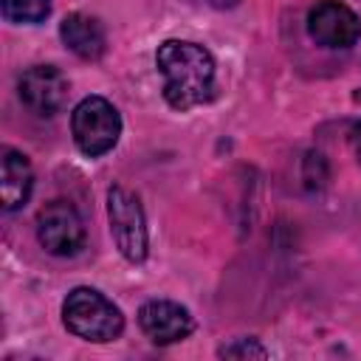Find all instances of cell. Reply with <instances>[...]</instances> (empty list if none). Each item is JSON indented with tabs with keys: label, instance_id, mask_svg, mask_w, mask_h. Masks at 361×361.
Returning a JSON list of instances; mask_svg holds the SVG:
<instances>
[{
	"label": "cell",
	"instance_id": "cell-6",
	"mask_svg": "<svg viewBox=\"0 0 361 361\" xmlns=\"http://www.w3.org/2000/svg\"><path fill=\"white\" fill-rule=\"evenodd\" d=\"M307 34L322 48H353L361 39V20L341 0H319L307 11Z\"/></svg>",
	"mask_w": 361,
	"mask_h": 361
},
{
	"label": "cell",
	"instance_id": "cell-14",
	"mask_svg": "<svg viewBox=\"0 0 361 361\" xmlns=\"http://www.w3.org/2000/svg\"><path fill=\"white\" fill-rule=\"evenodd\" d=\"M350 149H353V155L361 161V121H355V124L350 127Z\"/></svg>",
	"mask_w": 361,
	"mask_h": 361
},
{
	"label": "cell",
	"instance_id": "cell-11",
	"mask_svg": "<svg viewBox=\"0 0 361 361\" xmlns=\"http://www.w3.org/2000/svg\"><path fill=\"white\" fill-rule=\"evenodd\" d=\"M3 6V17L8 23H25V25H37L51 14V0H0Z\"/></svg>",
	"mask_w": 361,
	"mask_h": 361
},
{
	"label": "cell",
	"instance_id": "cell-15",
	"mask_svg": "<svg viewBox=\"0 0 361 361\" xmlns=\"http://www.w3.org/2000/svg\"><path fill=\"white\" fill-rule=\"evenodd\" d=\"M209 6H214V8H234L240 0H206Z\"/></svg>",
	"mask_w": 361,
	"mask_h": 361
},
{
	"label": "cell",
	"instance_id": "cell-10",
	"mask_svg": "<svg viewBox=\"0 0 361 361\" xmlns=\"http://www.w3.org/2000/svg\"><path fill=\"white\" fill-rule=\"evenodd\" d=\"M3 180H0V200L6 212H14L20 206L28 203L31 189H34V169L28 164V158L20 149L3 147Z\"/></svg>",
	"mask_w": 361,
	"mask_h": 361
},
{
	"label": "cell",
	"instance_id": "cell-13",
	"mask_svg": "<svg viewBox=\"0 0 361 361\" xmlns=\"http://www.w3.org/2000/svg\"><path fill=\"white\" fill-rule=\"evenodd\" d=\"M220 358H268V350L257 338H234L217 350Z\"/></svg>",
	"mask_w": 361,
	"mask_h": 361
},
{
	"label": "cell",
	"instance_id": "cell-12",
	"mask_svg": "<svg viewBox=\"0 0 361 361\" xmlns=\"http://www.w3.org/2000/svg\"><path fill=\"white\" fill-rule=\"evenodd\" d=\"M330 178V169H327V161L322 152H307L305 155V169H302V180L310 192H319Z\"/></svg>",
	"mask_w": 361,
	"mask_h": 361
},
{
	"label": "cell",
	"instance_id": "cell-8",
	"mask_svg": "<svg viewBox=\"0 0 361 361\" xmlns=\"http://www.w3.org/2000/svg\"><path fill=\"white\" fill-rule=\"evenodd\" d=\"M138 327L155 344H175L195 330L192 313L169 299H149L138 307Z\"/></svg>",
	"mask_w": 361,
	"mask_h": 361
},
{
	"label": "cell",
	"instance_id": "cell-4",
	"mask_svg": "<svg viewBox=\"0 0 361 361\" xmlns=\"http://www.w3.org/2000/svg\"><path fill=\"white\" fill-rule=\"evenodd\" d=\"M107 220L110 234L118 248V254L127 262H144L147 259V217L141 209V200L127 186H110L107 189Z\"/></svg>",
	"mask_w": 361,
	"mask_h": 361
},
{
	"label": "cell",
	"instance_id": "cell-1",
	"mask_svg": "<svg viewBox=\"0 0 361 361\" xmlns=\"http://www.w3.org/2000/svg\"><path fill=\"white\" fill-rule=\"evenodd\" d=\"M155 68L164 79L161 93L172 110H192L214 99V56L189 39H166L155 51Z\"/></svg>",
	"mask_w": 361,
	"mask_h": 361
},
{
	"label": "cell",
	"instance_id": "cell-5",
	"mask_svg": "<svg viewBox=\"0 0 361 361\" xmlns=\"http://www.w3.org/2000/svg\"><path fill=\"white\" fill-rule=\"evenodd\" d=\"M37 240L54 257H73L85 245V223L73 203L51 200L37 214Z\"/></svg>",
	"mask_w": 361,
	"mask_h": 361
},
{
	"label": "cell",
	"instance_id": "cell-3",
	"mask_svg": "<svg viewBox=\"0 0 361 361\" xmlns=\"http://www.w3.org/2000/svg\"><path fill=\"white\" fill-rule=\"evenodd\" d=\"M71 133L82 155L99 158L118 144L121 116L104 96H85L71 113Z\"/></svg>",
	"mask_w": 361,
	"mask_h": 361
},
{
	"label": "cell",
	"instance_id": "cell-2",
	"mask_svg": "<svg viewBox=\"0 0 361 361\" xmlns=\"http://www.w3.org/2000/svg\"><path fill=\"white\" fill-rule=\"evenodd\" d=\"M62 322L68 333L76 338L93 341V344H107L116 341L124 330V316L121 310L96 288H73L65 302H62Z\"/></svg>",
	"mask_w": 361,
	"mask_h": 361
},
{
	"label": "cell",
	"instance_id": "cell-7",
	"mask_svg": "<svg viewBox=\"0 0 361 361\" xmlns=\"http://www.w3.org/2000/svg\"><path fill=\"white\" fill-rule=\"evenodd\" d=\"M20 102L37 116H56L68 104V76L56 65H34L17 82Z\"/></svg>",
	"mask_w": 361,
	"mask_h": 361
},
{
	"label": "cell",
	"instance_id": "cell-9",
	"mask_svg": "<svg viewBox=\"0 0 361 361\" xmlns=\"http://www.w3.org/2000/svg\"><path fill=\"white\" fill-rule=\"evenodd\" d=\"M59 39L65 42V48L71 54H76L79 59L85 62H96L104 56L107 51V37H104V28L96 17L90 14H68L62 23H59Z\"/></svg>",
	"mask_w": 361,
	"mask_h": 361
},
{
	"label": "cell",
	"instance_id": "cell-16",
	"mask_svg": "<svg viewBox=\"0 0 361 361\" xmlns=\"http://www.w3.org/2000/svg\"><path fill=\"white\" fill-rule=\"evenodd\" d=\"M353 102H355V104H361V87H358V90H353Z\"/></svg>",
	"mask_w": 361,
	"mask_h": 361
}]
</instances>
